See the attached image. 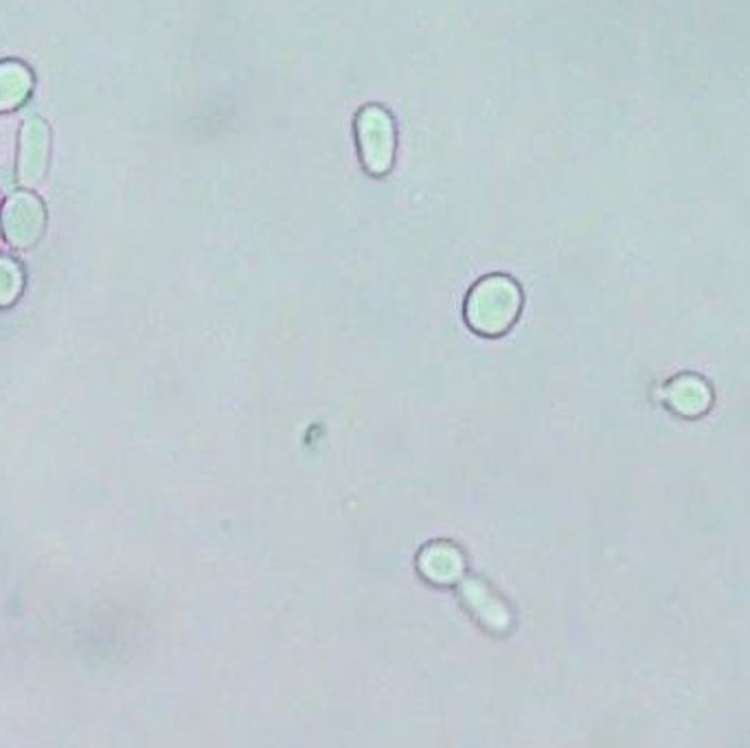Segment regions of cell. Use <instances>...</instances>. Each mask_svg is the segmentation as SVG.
Wrapping results in <instances>:
<instances>
[{"mask_svg": "<svg viewBox=\"0 0 750 748\" xmlns=\"http://www.w3.org/2000/svg\"><path fill=\"white\" fill-rule=\"evenodd\" d=\"M358 134L365 165L373 176L386 174L395 150V132L391 119L380 108H367L358 119Z\"/></svg>", "mask_w": 750, "mask_h": 748, "instance_id": "1", "label": "cell"}, {"mask_svg": "<svg viewBox=\"0 0 750 748\" xmlns=\"http://www.w3.org/2000/svg\"><path fill=\"white\" fill-rule=\"evenodd\" d=\"M5 224L9 240L16 246L33 244L42 229L40 202L31 196H18L14 200H9L5 211Z\"/></svg>", "mask_w": 750, "mask_h": 748, "instance_id": "2", "label": "cell"}, {"mask_svg": "<svg viewBox=\"0 0 750 748\" xmlns=\"http://www.w3.org/2000/svg\"><path fill=\"white\" fill-rule=\"evenodd\" d=\"M47 163V128L40 119H29L22 132L20 183L36 185Z\"/></svg>", "mask_w": 750, "mask_h": 748, "instance_id": "3", "label": "cell"}, {"mask_svg": "<svg viewBox=\"0 0 750 748\" xmlns=\"http://www.w3.org/2000/svg\"><path fill=\"white\" fill-rule=\"evenodd\" d=\"M25 79L27 77L20 68H11V73H7V68H0V106L14 104L27 93Z\"/></svg>", "mask_w": 750, "mask_h": 748, "instance_id": "4", "label": "cell"}]
</instances>
